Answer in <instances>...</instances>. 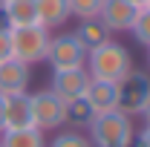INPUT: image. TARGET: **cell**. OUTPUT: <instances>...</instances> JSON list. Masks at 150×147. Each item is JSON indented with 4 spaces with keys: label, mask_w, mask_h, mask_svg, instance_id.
Listing matches in <instances>:
<instances>
[{
    "label": "cell",
    "mask_w": 150,
    "mask_h": 147,
    "mask_svg": "<svg viewBox=\"0 0 150 147\" xmlns=\"http://www.w3.org/2000/svg\"><path fill=\"white\" fill-rule=\"evenodd\" d=\"M84 69L95 81H112V84H118V81H124L133 72V58L121 43H115L110 37L107 43H101V46H95V49L87 52Z\"/></svg>",
    "instance_id": "6da1fadb"
},
{
    "label": "cell",
    "mask_w": 150,
    "mask_h": 147,
    "mask_svg": "<svg viewBox=\"0 0 150 147\" xmlns=\"http://www.w3.org/2000/svg\"><path fill=\"white\" fill-rule=\"evenodd\" d=\"M87 139L93 147H133L136 139V127H133V115L121 110H110V112H98L90 127H87Z\"/></svg>",
    "instance_id": "7a4b0ae2"
},
{
    "label": "cell",
    "mask_w": 150,
    "mask_h": 147,
    "mask_svg": "<svg viewBox=\"0 0 150 147\" xmlns=\"http://www.w3.org/2000/svg\"><path fill=\"white\" fill-rule=\"evenodd\" d=\"M9 37H12V58H18L20 64L32 66V64H40L46 58L52 32L43 29L40 23H29V26L9 29Z\"/></svg>",
    "instance_id": "3957f363"
},
{
    "label": "cell",
    "mask_w": 150,
    "mask_h": 147,
    "mask_svg": "<svg viewBox=\"0 0 150 147\" xmlns=\"http://www.w3.org/2000/svg\"><path fill=\"white\" fill-rule=\"evenodd\" d=\"M29 110H32V124L40 133H52L67 124V101H61L52 90H38L29 95Z\"/></svg>",
    "instance_id": "277c9868"
},
{
    "label": "cell",
    "mask_w": 150,
    "mask_h": 147,
    "mask_svg": "<svg viewBox=\"0 0 150 147\" xmlns=\"http://www.w3.org/2000/svg\"><path fill=\"white\" fill-rule=\"evenodd\" d=\"M43 61L52 69H75V66L87 64V46L72 32H64V35H55L49 40V49H46Z\"/></svg>",
    "instance_id": "5b68a950"
},
{
    "label": "cell",
    "mask_w": 150,
    "mask_h": 147,
    "mask_svg": "<svg viewBox=\"0 0 150 147\" xmlns=\"http://www.w3.org/2000/svg\"><path fill=\"white\" fill-rule=\"evenodd\" d=\"M90 72L84 66H75V69H52V81H49V90L55 92L61 101H78L87 95L90 87Z\"/></svg>",
    "instance_id": "8992f818"
},
{
    "label": "cell",
    "mask_w": 150,
    "mask_h": 147,
    "mask_svg": "<svg viewBox=\"0 0 150 147\" xmlns=\"http://www.w3.org/2000/svg\"><path fill=\"white\" fill-rule=\"evenodd\" d=\"M147 95H150V78L139 69H133L124 81H118V110L127 115H139Z\"/></svg>",
    "instance_id": "52a82bcc"
},
{
    "label": "cell",
    "mask_w": 150,
    "mask_h": 147,
    "mask_svg": "<svg viewBox=\"0 0 150 147\" xmlns=\"http://www.w3.org/2000/svg\"><path fill=\"white\" fill-rule=\"evenodd\" d=\"M139 9L142 6H133L130 0H104L98 15L95 18L107 26V32H130L136 18H139Z\"/></svg>",
    "instance_id": "ba28073f"
},
{
    "label": "cell",
    "mask_w": 150,
    "mask_h": 147,
    "mask_svg": "<svg viewBox=\"0 0 150 147\" xmlns=\"http://www.w3.org/2000/svg\"><path fill=\"white\" fill-rule=\"evenodd\" d=\"M18 127H35L32 110H29V92L3 95V130H18Z\"/></svg>",
    "instance_id": "9c48e42d"
},
{
    "label": "cell",
    "mask_w": 150,
    "mask_h": 147,
    "mask_svg": "<svg viewBox=\"0 0 150 147\" xmlns=\"http://www.w3.org/2000/svg\"><path fill=\"white\" fill-rule=\"evenodd\" d=\"M29 81H32V69L26 64H20L18 58H9L0 64V95L26 92Z\"/></svg>",
    "instance_id": "30bf717a"
},
{
    "label": "cell",
    "mask_w": 150,
    "mask_h": 147,
    "mask_svg": "<svg viewBox=\"0 0 150 147\" xmlns=\"http://www.w3.org/2000/svg\"><path fill=\"white\" fill-rule=\"evenodd\" d=\"M87 104L93 107V112H110V110H118V84L112 81H90L87 87Z\"/></svg>",
    "instance_id": "8fae6325"
},
{
    "label": "cell",
    "mask_w": 150,
    "mask_h": 147,
    "mask_svg": "<svg viewBox=\"0 0 150 147\" xmlns=\"http://www.w3.org/2000/svg\"><path fill=\"white\" fill-rule=\"evenodd\" d=\"M35 12H38V23L43 29H61L69 20V6L67 0H35Z\"/></svg>",
    "instance_id": "7c38bea8"
},
{
    "label": "cell",
    "mask_w": 150,
    "mask_h": 147,
    "mask_svg": "<svg viewBox=\"0 0 150 147\" xmlns=\"http://www.w3.org/2000/svg\"><path fill=\"white\" fill-rule=\"evenodd\" d=\"M72 35L78 37L84 46H87V52L110 40V32H107V26H104L98 18H84V20H78V26H75Z\"/></svg>",
    "instance_id": "4fadbf2b"
},
{
    "label": "cell",
    "mask_w": 150,
    "mask_h": 147,
    "mask_svg": "<svg viewBox=\"0 0 150 147\" xmlns=\"http://www.w3.org/2000/svg\"><path fill=\"white\" fill-rule=\"evenodd\" d=\"M3 20L9 29L15 26H29V23H38V12H35V0H12L6 3L3 9Z\"/></svg>",
    "instance_id": "5bb4252c"
},
{
    "label": "cell",
    "mask_w": 150,
    "mask_h": 147,
    "mask_svg": "<svg viewBox=\"0 0 150 147\" xmlns=\"http://www.w3.org/2000/svg\"><path fill=\"white\" fill-rule=\"evenodd\" d=\"M0 147H46V136L38 127H18L0 133Z\"/></svg>",
    "instance_id": "9a60e30c"
},
{
    "label": "cell",
    "mask_w": 150,
    "mask_h": 147,
    "mask_svg": "<svg viewBox=\"0 0 150 147\" xmlns=\"http://www.w3.org/2000/svg\"><path fill=\"white\" fill-rule=\"evenodd\" d=\"M93 118H95V112L87 104V98H78V101L67 104V124H72V130H87Z\"/></svg>",
    "instance_id": "2e32d148"
},
{
    "label": "cell",
    "mask_w": 150,
    "mask_h": 147,
    "mask_svg": "<svg viewBox=\"0 0 150 147\" xmlns=\"http://www.w3.org/2000/svg\"><path fill=\"white\" fill-rule=\"evenodd\" d=\"M101 3L104 0H67V6H69V18H95L98 15V9H101Z\"/></svg>",
    "instance_id": "e0dca14e"
},
{
    "label": "cell",
    "mask_w": 150,
    "mask_h": 147,
    "mask_svg": "<svg viewBox=\"0 0 150 147\" xmlns=\"http://www.w3.org/2000/svg\"><path fill=\"white\" fill-rule=\"evenodd\" d=\"M46 147H93V144H90V139L81 130H64V133H58L52 139V144H46Z\"/></svg>",
    "instance_id": "ac0fdd59"
},
{
    "label": "cell",
    "mask_w": 150,
    "mask_h": 147,
    "mask_svg": "<svg viewBox=\"0 0 150 147\" xmlns=\"http://www.w3.org/2000/svg\"><path fill=\"white\" fill-rule=\"evenodd\" d=\"M130 32H133V37H136L142 46L150 49V9H139V18H136Z\"/></svg>",
    "instance_id": "d6986e66"
},
{
    "label": "cell",
    "mask_w": 150,
    "mask_h": 147,
    "mask_svg": "<svg viewBox=\"0 0 150 147\" xmlns=\"http://www.w3.org/2000/svg\"><path fill=\"white\" fill-rule=\"evenodd\" d=\"M12 58V37H9V26H0V64Z\"/></svg>",
    "instance_id": "ffe728a7"
},
{
    "label": "cell",
    "mask_w": 150,
    "mask_h": 147,
    "mask_svg": "<svg viewBox=\"0 0 150 147\" xmlns=\"http://www.w3.org/2000/svg\"><path fill=\"white\" fill-rule=\"evenodd\" d=\"M133 147H150V127H144L142 133H136V139H133Z\"/></svg>",
    "instance_id": "44dd1931"
},
{
    "label": "cell",
    "mask_w": 150,
    "mask_h": 147,
    "mask_svg": "<svg viewBox=\"0 0 150 147\" xmlns=\"http://www.w3.org/2000/svg\"><path fill=\"white\" fill-rule=\"evenodd\" d=\"M139 115L144 118V127H150V95H147V101L142 104V110H139Z\"/></svg>",
    "instance_id": "7402d4cb"
},
{
    "label": "cell",
    "mask_w": 150,
    "mask_h": 147,
    "mask_svg": "<svg viewBox=\"0 0 150 147\" xmlns=\"http://www.w3.org/2000/svg\"><path fill=\"white\" fill-rule=\"evenodd\" d=\"M0 133H3V95H0Z\"/></svg>",
    "instance_id": "603a6c76"
},
{
    "label": "cell",
    "mask_w": 150,
    "mask_h": 147,
    "mask_svg": "<svg viewBox=\"0 0 150 147\" xmlns=\"http://www.w3.org/2000/svg\"><path fill=\"white\" fill-rule=\"evenodd\" d=\"M133 6H144V0H130Z\"/></svg>",
    "instance_id": "cb8c5ba5"
},
{
    "label": "cell",
    "mask_w": 150,
    "mask_h": 147,
    "mask_svg": "<svg viewBox=\"0 0 150 147\" xmlns=\"http://www.w3.org/2000/svg\"><path fill=\"white\" fill-rule=\"evenodd\" d=\"M6 3H12V0H0V9H3V6H6Z\"/></svg>",
    "instance_id": "d4e9b609"
},
{
    "label": "cell",
    "mask_w": 150,
    "mask_h": 147,
    "mask_svg": "<svg viewBox=\"0 0 150 147\" xmlns=\"http://www.w3.org/2000/svg\"><path fill=\"white\" fill-rule=\"evenodd\" d=\"M142 9H150V0H144V6H142Z\"/></svg>",
    "instance_id": "484cf974"
},
{
    "label": "cell",
    "mask_w": 150,
    "mask_h": 147,
    "mask_svg": "<svg viewBox=\"0 0 150 147\" xmlns=\"http://www.w3.org/2000/svg\"><path fill=\"white\" fill-rule=\"evenodd\" d=\"M147 64H150V49H147Z\"/></svg>",
    "instance_id": "4316f807"
}]
</instances>
